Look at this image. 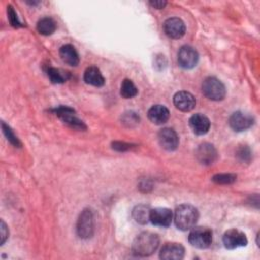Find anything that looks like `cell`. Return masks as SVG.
Segmentation results:
<instances>
[{
    "mask_svg": "<svg viewBox=\"0 0 260 260\" xmlns=\"http://www.w3.org/2000/svg\"><path fill=\"white\" fill-rule=\"evenodd\" d=\"M148 119L155 125H161L169 120L170 112L162 105H154L147 112Z\"/></svg>",
    "mask_w": 260,
    "mask_h": 260,
    "instance_id": "e0dca14e",
    "label": "cell"
},
{
    "mask_svg": "<svg viewBox=\"0 0 260 260\" xmlns=\"http://www.w3.org/2000/svg\"><path fill=\"white\" fill-rule=\"evenodd\" d=\"M8 238V230L3 220H1V245H3Z\"/></svg>",
    "mask_w": 260,
    "mask_h": 260,
    "instance_id": "f546056e",
    "label": "cell"
},
{
    "mask_svg": "<svg viewBox=\"0 0 260 260\" xmlns=\"http://www.w3.org/2000/svg\"><path fill=\"white\" fill-rule=\"evenodd\" d=\"M150 5L154 8H157V9H161L164 8L166 5H167V2L166 1H162V0H155V1H150L149 2Z\"/></svg>",
    "mask_w": 260,
    "mask_h": 260,
    "instance_id": "4dcf8cb0",
    "label": "cell"
},
{
    "mask_svg": "<svg viewBox=\"0 0 260 260\" xmlns=\"http://www.w3.org/2000/svg\"><path fill=\"white\" fill-rule=\"evenodd\" d=\"M197 51L190 46H183L178 52V63L182 68L191 69L198 62Z\"/></svg>",
    "mask_w": 260,
    "mask_h": 260,
    "instance_id": "9c48e42d",
    "label": "cell"
},
{
    "mask_svg": "<svg viewBox=\"0 0 260 260\" xmlns=\"http://www.w3.org/2000/svg\"><path fill=\"white\" fill-rule=\"evenodd\" d=\"M172 219H173V213L169 208L156 207V208L150 209L149 221L156 226L167 228L171 224Z\"/></svg>",
    "mask_w": 260,
    "mask_h": 260,
    "instance_id": "8fae6325",
    "label": "cell"
},
{
    "mask_svg": "<svg viewBox=\"0 0 260 260\" xmlns=\"http://www.w3.org/2000/svg\"><path fill=\"white\" fill-rule=\"evenodd\" d=\"M184 255L185 249L179 243H167L159 252V258L164 260H180Z\"/></svg>",
    "mask_w": 260,
    "mask_h": 260,
    "instance_id": "9a60e30c",
    "label": "cell"
},
{
    "mask_svg": "<svg viewBox=\"0 0 260 260\" xmlns=\"http://www.w3.org/2000/svg\"><path fill=\"white\" fill-rule=\"evenodd\" d=\"M237 179V176L235 174H216L212 177V181L216 184L220 185H229L233 184Z\"/></svg>",
    "mask_w": 260,
    "mask_h": 260,
    "instance_id": "cb8c5ba5",
    "label": "cell"
},
{
    "mask_svg": "<svg viewBox=\"0 0 260 260\" xmlns=\"http://www.w3.org/2000/svg\"><path fill=\"white\" fill-rule=\"evenodd\" d=\"M202 91L206 98L212 101H221L225 96V87L216 77H206L202 82Z\"/></svg>",
    "mask_w": 260,
    "mask_h": 260,
    "instance_id": "3957f363",
    "label": "cell"
},
{
    "mask_svg": "<svg viewBox=\"0 0 260 260\" xmlns=\"http://www.w3.org/2000/svg\"><path fill=\"white\" fill-rule=\"evenodd\" d=\"M164 30L171 39H180L185 35L186 26L182 19L178 17L168 18L164 22Z\"/></svg>",
    "mask_w": 260,
    "mask_h": 260,
    "instance_id": "4fadbf2b",
    "label": "cell"
},
{
    "mask_svg": "<svg viewBox=\"0 0 260 260\" xmlns=\"http://www.w3.org/2000/svg\"><path fill=\"white\" fill-rule=\"evenodd\" d=\"M253 123H254L253 117L250 114L244 113L241 111L233 113L229 119V124L231 128L237 132H241L249 129L253 125Z\"/></svg>",
    "mask_w": 260,
    "mask_h": 260,
    "instance_id": "ba28073f",
    "label": "cell"
},
{
    "mask_svg": "<svg viewBox=\"0 0 260 260\" xmlns=\"http://www.w3.org/2000/svg\"><path fill=\"white\" fill-rule=\"evenodd\" d=\"M59 55L62 61L70 66H77L79 63V56L72 45H63L59 50Z\"/></svg>",
    "mask_w": 260,
    "mask_h": 260,
    "instance_id": "ac0fdd59",
    "label": "cell"
},
{
    "mask_svg": "<svg viewBox=\"0 0 260 260\" xmlns=\"http://www.w3.org/2000/svg\"><path fill=\"white\" fill-rule=\"evenodd\" d=\"M175 107L182 112H190L195 108L196 100L194 95L188 91H178L173 99Z\"/></svg>",
    "mask_w": 260,
    "mask_h": 260,
    "instance_id": "5bb4252c",
    "label": "cell"
},
{
    "mask_svg": "<svg viewBox=\"0 0 260 260\" xmlns=\"http://www.w3.org/2000/svg\"><path fill=\"white\" fill-rule=\"evenodd\" d=\"M113 145V148L118 150V151H125V150H128L131 148V144L129 143H126V142H121V141H115L112 143Z\"/></svg>",
    "mask_w": 260,
    "mask_h": 260,
    "instance_id": "f1b7e54d",
    "label": "cell"
},
{
    "mask_svg": "<svg viewBox=\"0 0 260 260\" xmlns=\"http://www.w3.org/2000/svg\"><path fill=\"white\" fill-rule=\"evenodd\" d=\"M198 210L191 204L179 205L174 214V220L176 226L181 231L191 230L198 220Z\"/></svg>",
    "mask_w": 260,
    "mask_h": 260,
    "instance_id": "7a4b0ae2",
    "label": "cell"
},
{
    "mask_svg": "<svg viewBox=\"0 0 260 260\" xmlns=\"http://www.w3.org/2000/svg\"><path fill=\"white\" fill-rule=\"evenodd\" d=\"M196 157L200 164L209 166L217 159V150L212 144L204 142L197 147Z\"/></svg>",
    "mask_w": 260,
    "mask_h": 260,
    "instance_id": "7c38bea8",
    "label": "cell"
},
{
    "mask_svg": "<svg viewBox=\"0 0 260 260\" xmlns=\"http://www.w3.org/2000/svg\"><path fill=\"white\" fill-rule=\"evenodd\" d=\"M237 155L238 157L243 160V161H249L250 158H251V151H250V148L247 146V145H244L242 147H240L238 149V152H237Z\"/></svg>",
    "mask_w": 260,
    "mask_h": 260,
    "instance_id": "83f0119b",
    "label": "cell"
},
{
    "mask_svg": "<svg viewBox=\"0 0 260 260\" xmlns=\"http://www.w3.org/2000/svg\"><path fill=\"white\" fill-rule=\"evenodd\" d=\"M37 29L41 35L50 36L56 30V22L51 17H43L38 21Z\"/></svg>",
    "mask_w": 260,
    "mask_h": 260,
    "instance_id": "ffe728a7",
    "label": "cell"
},
{
    "mask_svg": "<svg viewBox=\"0 0 260 260\" xmlns=\"http://www.w3.org/2000/svg\"><path fill=\"white\" fill-rule=\"evenodd\" d=\"M120 93L124 99H131V98H134L138 93V90H137V87L135 86V84L132 82V80L124 79L121 84Z\"/></svg>",
    "mask_w": 260,
    "mask_h": 260,
    "instance_id": "603a6c76",
    "label": "cell"
},
{
    "mask_svg": "<svg viewBox=\"0 0 260 260\" xmlns=\"http://www.w3.org/2000/svg\"><path fill=\"white\" fill-rule=\"evenodd\" d=\"M54 113L59 117L61 121H63L65 124H67L69 127L77 130H85L86 126L75 116V111L69 107L66 106H60L56 109H54Z\"/></svg>",
    "mask_w": 260,
    "mask_h": 260,
    "instance_id": "8992f818",
    "label": "cell"
},
{
    "mask_svg": "<svg viewBox=\"0 0 260 260\" xmlns=\"http://www.w3.org/2000/svg\"><path fill=\"white\" fill-rule=\"evenodd\" d=\"M123 124H125L127 127H133L139 123V117L134 112H128L123 115L122 119Z\"/></svg>",
    "mask_w": 260,
    "mask_h": 260,
    "instance_id": "484cf974",
    "label": "cell"
},
{
    "mask_svg": "<svg viewBox=\"0 0 260 260\" xmlns=\"http://www.w3.org/2000/svg\"><path fill=\"white\" fill-rule=\"evenodd\" d=\"M159 145L169 151L175 150L179 145V136L172 128H162L157 134Z\"/></svg>",
    "mask_w": 260,
    "mask_h": 260,
    "instance_id": "30bf717a",
    "label": "cell"
},
{
    "mask_svg": "<svg viewBox=\"0 0 260 260\" xmlns=\"http://www.w3.org/2000/svg\"><path fill=\"white\" fill-rule=\"evenodd\" d=\"M7 14H8V19H9V22L10 24L13 26V27H20L22 26L21 22L19 21L18 17H17V14L15 12V10L13 9V7L11 5H9L7 7Z\"/></svg>",
    "mask_w": 260,
    "mask_h": 260,
    "instance_id": "4316f807",
    "label": "cell"
},
{
    "mask_svg": "<svg viewBox=\"0 0 260 260\" xmlns=\"http://www.w3.org/2000/svg\"><path fill=\"white\" fill-rule=\"evenodd\" d=\"M2 130H3V133L4 135L6 136L7 140L12 144L14 145L15 147H20L21 143L19 141V139L17 138V136L13 133V131L10 129V127L8 125H6L4 122H2Z\"/></svg>",
    "mask_w": 260,
    "mask_h": 260,
    "instance_id": "d4e9b609",
    "label": "cell"
},
{
    "mask_svg": "<svg viewBox=\"0 0 260 260\" xmlns=\"http://www.w3.org/2000/svg\"><path fill=\"white\" fill-rule=\"evenodd\" d=\"M149 212H150V209L148 206L140 204L133 209L132 215L136 222L144 224L149 220Z\"/></svg>",
    "mask_w": 260,
    "mask_h": 260,
    "instance_id": "7402d4cb",
    "label": "cell"
},
{
    "mask_svg": "<svg viewBox=\"0 0 260 260\" xmlns=\"http://www.w3.org/2000/svg\"><path fill=\"white\" fill-rule=\"evenodd\" d=\"M189 125L196 135H204L210 128V121L203 114L197 113L191 116L189 119Z\"/></svg>",
    "mask_w": 260,
    "mask_h": 260,
    "instance_id": "2e32d148",
    "label": "cell"
},
{
    "mask_svg": "<svg viewBox=\"0 0 260 260\" xmlns=\"http://www.w3.org/2000/svg\"><path fill=\"white\" fill-rule=\"evenodd\" d=\"M83 79L87 84L93 86H102L105 83V78L101 70L95 66H89L85 69L83 74Z\"/></svg>",
    "mask_w": 260,
    "mask_h": 260,
    "instance_id": "d6986e66",
    "label": "cell"
},
{
    "mask_svg": "<svg viewBox=\"0 0 260 260\" xmlns=\"http://www.w3.org/2000/svg\"><path fill=\"white\" fill-rule=\"evenodd\" d=\"M189 243L198 249H206L211 245L212 232L208 228L198 226L192 229L188 236Z\"/></svg>",
    "mask_w": 260,
    "mask_h": 260,
    "instance_id": "5b68a950",
    "label": "cell"
},
{
    "mask_svg": "<svg viewBox=\"0 0 260 260\" xmlns=\"http://www.w3.org/2000/svg\"><path fill=\"white\" fill-rule=\"evenodd\" d=\"M222 242L226 249L233 250L239 247L246 246L248 243V240L246 235L243 232L237 229H231L223 234Z\"/></svg>",
    "mask_w": 260,
    "mask_h": 260,
    "instance_id": "52a82bcc",
    "label": "cell"
},
{
    "mask_svg": "<svg viewBox=\"0 0 260 260\" xmlns=\"http://www.w3.org/2000/svg\"><path fill=\"white\" fill-rule=\"evenodd\" d=\"M47 74L53 83H63L70 76L67 71H64L55 67H49L47 70Z\"/></svg>",
    "mask_w": 260,
    "mask_h": 260,
    "instance_id": "44dd1931",
    "label": "cell"
},
{
    "mask_svg": "<svg viewBox=\"0 0 260 260\" xmlns=\"http://www.w3.org/2000/svg\"><path fill=\"white\" fill-rule=\"evenodd\" d=\"M94 230L93 213L90 209L86 208L81 211L76 223V232L79 238L88 239L92 236Z\"/></svg>",
    "mask_w": 260,
    "mask_h": 260,
    "instance_id": "277c9868",
    "label": "cell"
},
{
    "mask_svg": "<svg viewBox=\"0 0 260 260\" xmlns=\"http://www.w3.org/2000/svg\"><path fill=\"white\" fill-rule=\"evenodd\" d=\"M159 245V238L151 232L139 234L132 243V252L136 256L146 257L153 254Z\"/></svg>",
    "mask_w": 260,
    "mask_h": 260,
    "instance_id": "6da1fadb",
    "label": "cell"
}]
</instances>
